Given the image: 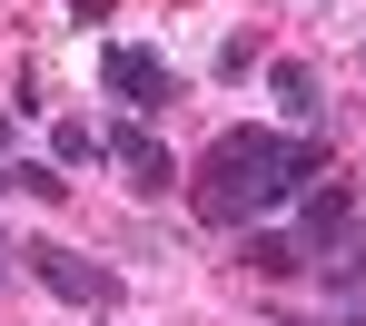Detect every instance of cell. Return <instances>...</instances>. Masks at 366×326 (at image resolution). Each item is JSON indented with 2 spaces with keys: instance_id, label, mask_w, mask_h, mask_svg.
Masks as SVG:
<instances>
[{
  "instance_id": "1",
  "label": "cell",
  "mask_w": 366,
  "mask_h": 326,
  "mask_svg": "<svg viewBox=\"0 0 366 326\" xmlns=\"http://www.w3.org/2000/svg\"><path fill=\"white\" fill-rule=\"evenodd\" d=\"M327 138H287V129H218L208 158L188 168V208L198 228H257L277 198H307L327 178Z\"/></svg>"
},
{
  "instance_id": "2",
  "label": "cell",
  "mask_w": 366,
  "mask_h": 326,
  "mask_svg": "<svg viewBox=\"0 0 366 326\" xmlns=\"http://www.w3.org/2000/svg\"><path fill=\"white\" fill-rule=\"evenodd\" d=\"M99 89H119L139 119H149V109H179V99H188V89H179V69L159 60V50H139V40H109V50H99Z\"/></svg>"
},
{
  "instance_id": "3",
  "label": "cell",
  "mask_w": 366,
  "mask_h": 326,
  "mask_svg": "<svg viewBox=\"0 0 366 326\" xmlns=\"http://www.w3.org/2000/svg\"><path fill=\"white\" fill-rule=\"evenodd\" d=\"M30 267H40V287L60 297V307H119L129 287H119V267H99V258H79V248H50V238H30Z\"/></svg>"
},
{
  "instance_id": "4",
  "label": "cell",
  "mask_w": 366,
  "mask_h": 326,
  "mask_svg": "<svg viewBox=\"0 0 366 326\" xmlns=\"http://www.w3.org/2000/svg\"><path fill=\"white\" fill-rule=\"evenodd\" d=\"M347 238H357V188H347V178H317V188L297 198V248H307V267H327Z\"/></svg>"
},
{
  "instance_id": "5",
  "label": "cell",
  "mask_w": 366,
  "mask_h": 326,
  "mask_svg": "<svg viewBox=\"0 0 366 326\" xmlns=\"http://www.w3.org/2000/svg\"><path fill=\"white\" fill-rule=\"evenodd\" d=\"M99 148H109V168H119L139 198H169L179 188V158L159 148V129H139V119H119V129H99Z\"/></svg>"
},
{
  "instance_id": "6",
  "label": "cell",
  "mask_w": 366,
  "mask_h": 326,
  "mask_svg": "<svg viewBox=\"0 0 366 326\" xmlns=\"http://www.w3.org/2000/svg\"><path fill=\"white\" fill-rule=\"evenodd\" d=\"M267 89H277V119H287V129H307V119L327 109V89H317L307 60H267Z\"/></svg>"
},
{
  "instance_id": "7",
  "label": "cell",
  "mask_w": 366,
  "mask_h": 326,
  "mask_svg": "<svg viewBox=\"0 0 366 326\" xmlns=\"http://www.w3.org/2000/svg\"><path fill=\"white\" fill-rule=\"evenodd\" d=\"M238 267H247V277H307V248L277 238V228H247V238H238Z\"/></svg>"
},
{
  "instance_id": "8",
  "label": "cell",
  "mask_w": 366,
  "mask_h": 326,
  "mask_svg": "<svg viewBox=\"0 0 366 326\" xmlns=\"http://www.w3.org/2000/svg\"><path fill=\"white\" fill-rule=\"evenodd\" d=\"M257 60H267V40H257V30H228V40H218V79H247Z\"/></svg>"
},
{
  "instance_id": "9",
  "label": "cell",
  "mask_w": 366,
  "mask_h": 326,
  "mask_svg": "<svg viewBox=\"0 0 366 326\" xmlns=\"http://www.w3.org/2000/svg\"><path fill=\"white\" fill-rule=\"evenodd\" d=\"M50 148H60L69 168H89V158H109V148H99V129H89V119H60V129H50Z\"/></svg>"
},
{
  "instance_id": "10",
  "label": "cell",
  "mask_w": 366,
  "mask_h": 326,
  "mask_svg": "<svg viewBox=\"0 0 366 326\" xmlns=\"http://www.w3.org/2000/svg\"><path fill=\"white\" fill-rule=\"evenodd\" d=\"M69 20H79V30H99V20H109V0H69Z\"/></svg>"
},
{
  "instance_id": "11",
  "label": "cell",
  "mask_w": 366,
  "mask_h": 326,
  "mask_svg": "<svg viewBox=\"0 0 366 326\" xmlns=\"http://www.w3.org/2000/svg\"><path fill=\"white\" fill-rule=\"evenodd\" d=\"M0 168H10V109H0Z\"/></svg>"
},
{
  "instance_id": "12",
  "label": "cell",
  "mask_w": 366,
  "mask_h": 326,
  "mask_svg": "<svg viewBox=\"0 0 366 326\" xmlns=\"http://www.w3.org/2000/svg\"><path fill=\"white\" fill-rule=\"evenodd\" d=\"M0 248H10V238H0Z\"/></svg>"
}]
</instances>
